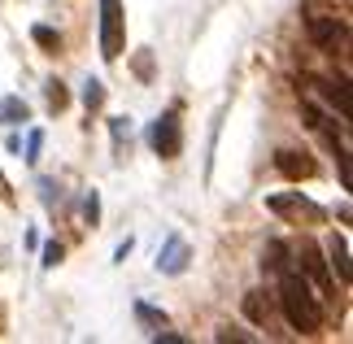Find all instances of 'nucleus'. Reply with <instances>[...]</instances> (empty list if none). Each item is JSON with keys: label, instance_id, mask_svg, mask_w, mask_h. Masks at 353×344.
Here are the masks:
<instances>
[{"label": "nucleus", "instance_id": "obj_4", "mask_svg": "<svg viewBox=\"0 0 353 344\" xmlns=\"http://www.w3.org/2000/svg\"><path fill=\"white\" fill-rule=\"evenodd\" d=\"M127 44V22H122V0H101V57L118 61Z\"/></svg>", "mask_w": 353, "mask_h": 344}, {"label": "nucleus", "instance_id": "obj_7", "mask_svg": "<svg viewBox=\"0 0 353 344\" xmlns=\"http://www.w3.org/2000/svg\"><path fill=\"white\" fill-rule=\"evenodd\" d=\"M310 88H319V92H323V101L336 105L341 122H349V118H353V105H349V83H345V79H319V74H310Z\"/></svg>", "mask_w": 353, "mask_h": 344}, {"label": "nucleus", "instance_id": "obj_5", "mask_svg": "<svg viewBox=\"0 0 353 344\" xmlns=\"http://www.w3.org/2000/svg\"><path fill=\"white\" fill-rule=\"evenodd\" d=\"M266 210L288 218V223H323V218H327L323 205H314L310 196H301V192H275V196L266 201Z\"/></svg>", "mask_w": 353, "mask_h": 344}, {"label": "nucleus", "instance_id": "obj_14", "mask_svg": "<svg viewBox=\"0 0 353 344\" xmlns=\"http://www.w3.org/2000/svg\"><path fill=\"white\" fill-rule=\"evenodd\" d=\"M244 310H249V318H257V323H262L266 318V301H262V292H249V301H244Z\"/></svg>", "mask_w": 353, "mask_h": 344}, {"label": "nucleus", "instance_id": "obj_20", "mask_svg": "<svg viewBox=\"0 0 353 344\" xmlns=\"http://www.w3.org/2000/svg\"><path fill=\"white\" fill-rule=\"evenodd\" d=\"M57 261H61V244H48V249H44V266H57Z\"/></svg>", "mask_w": 353, "mask_h": 344}, {"label": "nucleus", "instance_id": "obj_17", "mask_svg": "<svg viewBox=\"0 0 353 344\" xmlns=\"http://www.w3.org/2000/svg\"><path fill=\"white\" fill-rule=\"evenodd\" d=\"M65 101H70V96H65V88H61V83H48V105H52V109H65Z\"/></svg>", "mask_w": 353, "mask_h": 344}, {"label": "nucleus", "instance_id": "obj_19", "mask_svg": "<svg viewBox=\"0 0 353 344\" xmlns=\"http://www.w3.org/2000/svg\"><path fill=\"white\" fill-rule=\"evenodd\" d=\"M219 340H253V336H249V332H240V327H223Z\"/></svg>", "mask_w": 353, "mask_h": 344}, {"label": "nucleus", "instance_id": "obj_1", "mask_svg": "<svg viewBox=\"0 0 353 344\" xmlns=\"http://www.w3.org/2000/svg\"><path fill=\"white\" fill-rule=\"evenodd\" d=\"M275 283H279V310H283V318H288V327L301 332V336H319L327 314H323V296L310 287V279L288 261V266L275 274Z\"/></svg>", "mask_w": 353, "mask_h": 344}, {"label": "nucleus", "instance_id": "obj_16", "mask_svg": "<svg viewBox=\"0 0 353 344\" xmlns=\"http://www.w3.org/2000/svg\"><path fill=\"white\" fill-rule=\"evenodd\" d=\"M101 101H105V88L92 79V83L83 88V105H88V109H101Z\"/></svg>", "mask_w": 353, "mask_h": 344}, {"label": "nucleus", "instance_id": "obj_13", "mask_svg": "<svg viewBox=\"0 0 353 344\" xmlns=\"http://www.w3.org/2000/svg\"><path fill=\"white\" fill-rule=\"evenodd\" d=\"M135 318H140V323L148 327V332H161V327H166V314H157V310H148V305H144V301H140V305H135Z\"/></svg>", "mask_w": 353, "mask_h": 344}, {"label": "nucleus", "instance_id": "obj_12", "mask_svg": "<svg viewBox=\"0 0 353 344\" xmlns=\"http://www.w3.org/2000/svg\"><path fill=\"white\" fill-rule=\"evenodd\" d=\"M0 122H26V105L18 96H5V101H0Z\"/></svg>", "mask_w": 353, "mask_h": 344}, {"label": "nucleus", "instance_id": "obj_8", "mask_svg": "<svg viewBox=\"0 0 353 344\" xmlns=\"http://www.w3.org/2000/svg\"><path fill=\"white\" fill-rule=\"evenodd\" d=\"M275 170L283 179H310V174H314V157L296 153V148H279V153H275Z\"/></svg>", "mask_w": 353, "mask_h": 344}, {"label": "nucleus", "instance_id": "obj_6", "mask_svg": "<svg viewBox=\"0 0 353 344\" xmlns=\"http://www.w3.org/2000/svg\"><path fill=\"white\" fill-rule=\"evenodd\" d=\"M148 144H153V153L161 161H170V157H179V148H183V127H179V109H166L157 122H153V131H148Z\"/></svg>", "mask_w": 353, "mask_h": 344}, {"label": "nucleus", "instance_id": "obj_18", "mask_svg": "<svg viewBox=\"0 0 353 344\" xmlns=\"http://www.w3.org/2000/svg\"><path fill=\"white\" fill-rule=\"evenodd\" d=\"M83 214L92 218V223H97V218H101V201H97V192H92V196L83 201Z\"/></svg>", "mask_w": 353, "mask_h": 344}, {"label": "nucleus", "instance_id": "obj_3", "mask_svg": "<svg viewBox=\"0 0 353 344\" xmlns=\"http://www.w3.org/2000/svg\"><path fill=\"white\" fill-rule=\"evenodd\" d=\"M288 257H292V266L310 279V287H314V292L327 301V296H332V274H327V261H323V249H319V244H314V240H301L296 249H288Z\"/></svg>", "mask_w": 353, "mask_h": 344}, {"label": "nucleus", "instance_id": "obj_15", "mask_svg": "<svg viewBox=\"0 0 353 344\" xmlns=\"http://www.w3.org/2000/svg\"><path fill=\"white\" fill-rule=\"evenodd\" d=\"M35 44L57 52V48H61V39H57V31H48V26H35Z\"/></svg>", "mask_w": 353, "mask_h": 344}, {"label": "nucleus", "instance_id": "obj_10", "mask_svg": "<svg viewBox=\"0 0 353 344\" xmlns=\"http://www.w3.org/2000/svg\"><path fill=\"white\" fill-rule=\"evenodd\" d=\"M327 257H332V266H336V279L349 283L353 270H349V240H345V236H332V240H327Z\"/></svg>", "mask_w": 353, "mask_h": 344}, {"label": "nucleus", "instance_id": "obj_9", "mask_svg": "<svg viewBox=\"0 0 353 344\" xmlns=\"http://www.w3.org/2000/svg\"><path fill=\"white\" fill-rule=\"evenodd\" d=\"M183 266H188V244H183V236H170V240H166V249L157 253V270L179 274Z\"/></svg>", "mask_w": 353, "mask_h": 344}, {"label": "nucleus", "instance_id": "obj_11", "mask_svg": "<svg viewBox=\"0 0 353 344\" xmlns=\"http://www.w3.org/2000/svg\"><path fill=\"white\" fill-rule=\"evenodd\" d=\"M288 261H292V257H288V244H283V240H270L266 249H262V270L270 274V279H275V274L288 266Z\"/></svg>", "mask_w": 353, "mask_h": 344}, {"label": "nucleus", "instance_id": "obj_2", "mask_svg": "<svg viewBox=\"0 0 353 344\" xmlns=\"http://www.w3.org/2000/svg\"><path fill=\"white\" fill-rule=\"evenodd\" d=\"M305 31H310V39L323 48V52H345L349 48V26H345V18H336L332 9H323L319 0H305Z\"/></svg>", "mask_w": 353, "mask_h": 344}]
</instances>
